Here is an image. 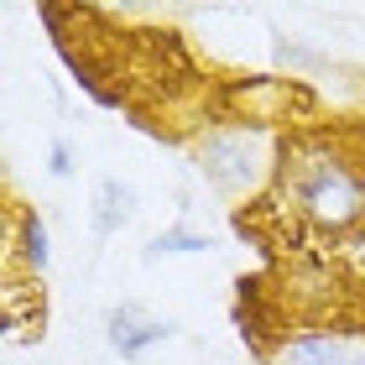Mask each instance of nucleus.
I'll use <instances>...</instances> for the list:
<instances>
[{
  "label": "nucleus",
  "mask_w": 365,
  "mask_h": 365,
  "mask_svg": "<svg viewBox=\"0 0 365 365\" xmlns=\"http://www.w3.org/2000/svg\"><path fill=\"white\" fill-rule=\"evenodd\" d=\"M204 173L220 182L225 193H240V188H251L256 182V168H261V136L256 130H220V136H209L204 141Z\"/></svg>",
  "instance_id": "1"
},
{
  "label": "nucleus",
  "mask_w": 365,
  "mask_h": 365,
  "mask_svg": "<svg viewBox=\"0 0 365 365\" xmlns=\"http://www.w3.org/2000/svg\"><path fill=\"white\" fill-rule=\"evenodd\" d=\"M297 198H303V209L319 225H350L360 214V188L350 182V173H344L339 162H319V168H308Z\"/></svg>",
  "instance_id": "2"
},
{
  "label": "nucleus",
  "mask_w": 365,
  "mask_h": 365,
  "mask_svg": "<svg viewBox=\"0 0 365 365\" xmlns=\"http://www.w3.org/2000/svg\"><path fill=\"white\" fill-rule=\"evenodd\" d=\"M173 329L162 324V319H146V313L136 308V303H125V308H115L110 313V344L120 350L125 360H141L152 344H162Z\"/></svg>",
  "instance_id": "3"
},
{
  "label": "nucleus",
  "mask_w": 365,
  "mask_h": 365,
  "mask_svg": "<svg viewBox=\"0 0 365 365\" xmlns=\"http://www.w3.org/2000/svg\"><path fill=\"white\" fill-rule=\"evenodd\" d=\"M130 193L125 182H115V178H105L99 182V204H94V235H115L125 220H130Z\"/></svg>",
  "instance_id": "4"
},
{
  "label": "nucleus",
  "mask_w": 365,
  "mask_h": 365,
  "mask_svg": "<svg viewBox=\"0 0 365 365\" xmlns=\"http://www.w3.org/2000/svg\"><path fill=\"white\" fill-rule=\"evenodd\" d=\"M282 365H350V355H344L339 339H297L287 355H282Z\"/></svg>",
  "instance_id": "5"
},
{
  "label": "nucleus",
  "mask_w": 365,
  "mask_h": 365,
  "mask_svg": "<svg viewBox=\"0 0 365 365\" xmlns=\"http://www.w3.org/2000/svg\"><path fill=\"white\" fill-rule=\"evenodd\" d=\"M162 251H209V240L193 235V230H168V235L152 240V251H146V256H162Z\"/></svg>",
  "instance_id": "6"
},
{
  "label": "nucleus",
  "mask_w": 365,
  "mask_h": 365,
  "mask_svg": "<svg viewBox=\"0 0 365 365\" xmlns=\"http://www.w3.org/2000/svg\"><path fill=\"white\" fill-rule=\"evenodd\" d=\"M26 261H31V267H47V230H42V220H37V214H26Z\"/></svg>",
  "instance_id": "7"
},
{
  "label": "nucleus",
  "mask_w": 365,
  "mask_h": 365,
  "mask_svg": "<svg viewBox=\"0 0 365 365\" xmlns=\"http://www.w3.org/2000/svg\"><path fill=\"white\" fill-rule=\"evenodd\" d=\"M68 168H73V162H68V146L58 141V146H53V173H58V178H68Z\"/></svg>",
  "instance_id": "8"
}]
</instances>
